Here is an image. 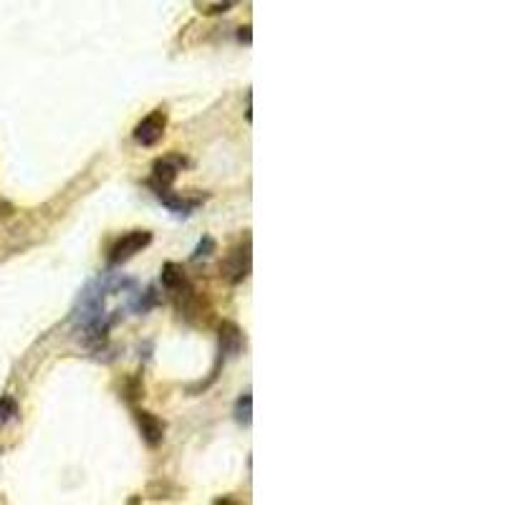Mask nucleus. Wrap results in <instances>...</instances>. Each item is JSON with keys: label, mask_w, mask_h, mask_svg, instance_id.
I'll use <instances>...</instances> for the list:
<instances>
[{"label": "nucleus", "mask_w": 505, "mask_h": 505, "mask_svg": "<svg viewBox=\"0 0 505 505\" xmlns=\"http://www.w3.org/2000/svg\"><path fill=\"white\" fill-rule=\"evenodd\" d=\"M150 243H152V233H150V230H132V233L121 235L119 241L111 245V250H109V263H111V265L126 263V260L134 258L137 253L145 250Z\"/></svg>", "instance_id": "1"}, {"label": "nucleus", "mask_w": 505, "mask_h": 505, "mask_svg": "<svg viewBox=\"0 0 505 505\" xmlns=\"http://www.w3.org/2000/svg\"><path fill=\"white\" fill-rule=\"evenodd\" d=\"M164 129H167V114H164V109H154L150 116H145L134 126V142L142 147H152L162 139Z\"/></svg>", "instance_id": "2"}, {"label": "nucleus", "mask_w": 505, "mask_h": 505, "mask_svg": "<svg viewBox=\"0 0 505 505\" xmlns=\"http://www.w3.org/2000/svg\"><path fill=\"white\" fill-rule=\"evenodd\" d=\"M185 159L180 154H167L162 159H157L154 167H152V187H172V182L177 180V175L182 172L185 167Z\"/></svg>", "instance_id": "3"}, {"label": "nucleus", "mask_w": 505, "mask_h": 505, "mask_svg": "<svg viewBox=\"0 0 505 505\" xmlns=\"http://www.w3.org/2000/svg\"><path fill=\"white\" fill-rule=\"evenodd\" d=\"M248 273H250V238H245V243L233 248V253L225 260V276L230 283H241Z\"/></svg>", "instance_id": "4"}, {"label": "nucleus", "mask_w": 505, "mask_h": 505, "mask_svg": "<svg viewBox=\"0 0 505 505\" xmlns=\"http://www.w3.org/2000/svg\"><path fill=\"white\" fill-rule=\"evenodd\" d=\"M152 190H154V195L159 197V202H162L169 212H175V215H180V217L193 215V210L200 205L197 197H182V195L172 193L169 187H152Z\"/></svg>", "instance_id": "5"}, {"label": "nucleus", "mask_w": 505, "mask_h": 505, "mask_svg": "<svg viewBox=\"0 0 505 505\" xmlns=\"http://www.w3.org/2000/svg\"><path fill=\"white\" fill-rule=\"evenodd\" d=\"M134 417H137L139 432H142L147 445H152V447L159 445V442L164 439V422L157 415H152V412H147V409H137Z\"/></svg>", "instance_id": "6"}, {"label": "nucleus", "mask_w": 505, "mask_h": 505, "mask_svg": "<svg viewBox=\"0 0 505 505\" xmlns=\"http://www.w3.org/2000/svg\"><path fill=\"white\" fill-rule=\"evenodd\" d=\"M241 346H243V334L241 329L230 321H225L220 326V356H238L241 354Z\"/></svg>", "instance_id": "7"}, {"label": "nucleus", "mask_w": 505, "mask_h": 505, "mask_svg": "<svg viewBox=\"0 0 505 505\" xmlns=\"http://www.w3.org/2000/svg\"><path fill=\"white\" fill-rule=\"evenodd\" d=\"M162 286L167 291H175V293H180L182 288H187L190 283H187V276L185 271H182L177 263H164L162 268Z\"/></svg>", "instance_id": "8"}, {"label": "nucleus", "mask_w": 505, "mask_h": 505, "mask_svg": "<svg viewBox=\"0 0 505 505\" xmlns=\"http://www.w3.org/2000/svg\"><path fill=\"white\" fill-rule=\"evenodd\" d=\"M250 415H253V397H250V391H245V394L235 402V420H238V425H243V427H250Z\"/></svg>", "instance_id": "9"}, {"label": "nucleus", "mask_w": 505, "mask_h": 505, "mask_svg": "<svg viewBox=\"0 0 505 505\" xmlns=\"http://www.w3.org/2000/svg\"><path fill=\"white\" fill-rule=\"evenodd\" d=\"M212 250H215V241H212V238H202V241H200V245L195 248L193 260H195V263H200V260H207L212 255Z\"/></svg>", "instance_id": "10"}, {"label": "nucleus", "mask_w": 505, "mask_h": 505, "mask_svg": "<svg viewBox=\"0 0 505 505\" xmlns=\"http://www.w3.org/2000/svg\"><path fill=\"white\" fill-rule=\"evenodd\" d=\"M16 412H18V407H16V402H13L11 397L0 399V422L13 420V417H16Z\"/></svg>", "instance_id": "11"}, {"label": "nucleus", "mask_w": 505, "mask_h": 505, "mask_svg": "<svg viewBox=\"0 0 505 505\" xmlns=\"http://www.w3.org/2000/svg\"><path fill=\"white\" fill-rule=\"evenodd\" d=\"M238 38L245 43H250V25H245V28H241V33H238Z\"/></svg>", "instance_id": "12"}]
</instances>
